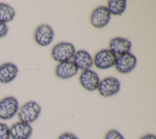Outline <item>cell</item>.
Instances as JSON below:
<instances>
[{
  "label": "cell",
  "instance_id": "cell-12",
  "mask_svg": "<svg viewBox=\"0 0 156 139\" xmlns=\"http://www.w3.org/2000/svg\"><path fill=\"white\" fill-rule=\"evenodd\" d=\"M78 72V68L73 61H66L57 66L55 73L57 77L62 79H68L75 76Z\"/></svg>",
  "mask_w": 156,
  "mask_h": 139
},
{
  "label": "cell",
  "instance_id": "cell-17",
  "mask_svg": "<svg viewBox=\"0 0 156 139\" xmlns=\"http://www.w3.org/2000/svg\"><path fill=\"white\" fill-rule=\"evenodd\" d=\"M10 128L8 126L4 123L0 122V139H10Z\"/></svg>",
  "mask_w": 156,
  "mask_h": 139
},
{
  "label": "cell",
  "instance_id": "cell-13",
  "mask_svg": "<svg viewBox=\"0 0 156 139\" xmlns=\"http://www.w3.org/2000/svg\"><path fill=\"white\" fill-rule=\"evenodd\" d=\"M78 69L83 70L90 69L93 65V59L86 50H80L76 51L73 61Z\"/></svg>",
  "mask_w": 156,
  "mask_h": 139
},
{
  "label": "cell",
  "instance_id": "cell-18",
  "mask_svg": "<svg viewBox=\"0 0 156 139\" xmlns=\"http://www.w3.org/2000/svg\"><path fill=\"white\" fill-rule=\"evenodd\" d=\"M104 139H124V138L119 131L115 129H112L105 133Z\"/></svg>",
  "mask_w": 156,
  "mask_h": 139
},
{
  "label": "cell",
  "instance_id": "cell-1",
  "mask_svg": "<svg viewBox=\"0 0 156 139\" xmlns=\"http://www.w3.org/2000/svg\"><path fill=\"white\" fill-rule=\"evenodd\" d=\"M41 111V107L37 102L29 101L19 108L17 115L20 121L30 124L38 118Z\"/></svg>",
  "mask_w": 156,
  "mask_h": 139
},
{
  "label": "cell",
  "instance_id": "cell-14",
  "mask_svg": "<svg viewBox=\"0 0 156 139\" xmlns=\"http://www.w3.org/2000/svg\"><path fill=\"white\" fill-rule=\"evenodd\" d=\"M18 73L17 66L12 62H5L0 66V83H8L12 81Z\"/></svg>",
  "mask_w": 156,
  "mask_h": 139
},
{
  "label": "cell",
  "instance_id": "cell-19",
  "mask_svg": "<svg viewBox=\"0 0 156 139\" xmlns=\"http://www.w3.org/2000/svg\"><path fill=\"white\" fill-rule=\"evenodd\" d=\"M8 32V26L6 23L0 21V38L5 37Z\"/></svg>",
  "mask_w": 156,
  "mask_h": 139
},
{
  "label": "cell",
  "instance_id": "cell-2",
  "mask_svg": "<svg viewBox=\"0 0 156 139\" xmlns=\"http://www.w3.org/2000/svg\"><path fill=\"white\" fill-rule=\"evenodd\" d=\"M75 53L74 46L71 43L63 42L56 44L52 48L51 56L55 61L62 62L70 60Z\"/></svg>",
  "mask_w": 156,
  "mask_h": 139
},
{
  "label": "cell",
  "instance_id": "cell-7",
  "mask_svg": "<svg viewBox=\"0 0 156 139\" xmlns=\"http://www.w3.org/2000/svg\"><path fill=\"white\" fill-rule=\"evenodd\" d=\"M136 58L130 52L117 56L115 68L121 73H128L132 72L136 65Z\"/></svg>",
  "mask_w": 156,
  "mask_h": 139
},
{
  "label": "cell",
  "instance_id": "cell-8",
  "mask_svg": "<svg viewBox=\"0 0 156 139\" xmlns=\"http://www.w3.org/2000/svg\"><path fill=\"white\" fill-rule=\"evenodd\" d=\"M54 31L51 26L43 24L38 26L34 32V40L37 44L42 47L49 45L53 40Z\"/></svg>",
  "mask_w": 156,
  "mask_h": 139
},
{
  "label": "cell",
  "instance_id": "cell-11",
  "mask_svg": "<svg viewBox=\"0 0 156 139\" xmlns=\"http://www.w3.org/2000/svg\"><path fill=\"white\" fill-rule=\"evenodd\" d=\"M108 47L109 50L115 53L116 56H118L130 52L132 47V43L126 38L118 37L110 40Z\"/></svg>",
  "mask_w": 156,
  "mask_h": 139
},
{
  "label": "cell",
  "instance_id": "cell-10",
  "mask_svg": "<svg viewBox=\"0 0 156 139\" xmlns=\"http://www.w3.org/2000/svg\"><path fill=\"white\" fill-rule=\"evenodd\" d=\"M9 128L12 139H29L33 130L30 124L21 121L15 122Z\"/></svg>",
  "mask_w": 156,
  "mask_h": 139
},
{
  "label": "cell",
  "instance_id": "cell-6",
  "mask_svg": "<svg viewBox=\"0 0 156 139\" xmlns=\"http://www.w3.org/2000/svg\"><path fill=\"white\" fill-rule=\"evenodd\" d=\"M111 18V14L105 6H99L94 9L90 17L91 25L96 28H102L107 26Z\"/></svg>",
  "mask_w": 156,
  "mask_h": 139
},
{
  "label": "cell",
  "instance_id": "cell-15",
  "mask_svg": "<svg viewBox=\"0 0 156 139\" xmlns=\"http://www.w3.org/2000/svg\"><path fill=\"white\" fill-rule=\"evenodd\" d=\"M127 7L126 0H110L107 2V9L110 14L121 15L125 11Z\"/></svg>",
  "mask_w": 156,
  "mask_h": 139
},
{
  "label": "cell",
  "instance_id": "cell-20",
  "mask_svg": "<svg viewBox=\"0 0 156 139\" xmlns=\"http://www.w3.org/2000/svg\"><path fill=\"white\" fill-rule=\"evenodd\" d=\"M58 139H79L78 137L73 133L65 132L59 135Z\"/></svg>",
  "mask_w": 156,
  "mask_h": 139
},
{
  "label": "cell",
  "instance_id": "cell-21",
  "mask_svg": "<svg viewBox=\"0 0 156 139\" xmlns=\"http://www.w3.org/2000/svg\"><path fill=\"white\" fill-rule=\"evenodd\" d=\"M140 139H156V137L154 134L148 133V134L143 135Z\"/></svg>",
  "mask_w": 156,
  "mask_h": 139
},
{
  "label": "cell",
  "instance_id": "cell-5",
  "mask_svg": "<svg viewBox=\"0 0 156 139\" xmlns=\"http://www.w3.org/2000/svg\"><path fill=\"white\" fill-rule=\"evenodd\" d=\"M121 84L118 79L114 77H107L100 81L98 90L104 97H108L116 94L120 90Z\"/></svg>",
  "mask_w": 156,
  "mask_h": 139
},
{
  "label": "cell",
  "instance_id": "cell-4",
  "mask_svg": "<svg viewBox=\"0 0 156 139\" xmlns=\"http://www.w3.org/2000/svg\"><path fill=\"white\" fill-rule=\"evenodd\" d=\"M116 58V55L110 50H101L95 54L93 59V64L99 69H107L115 65Z\"/></svg>",
  "mask_w": 156,
  "mask_h": 139
},
{
  "label": "cell",
  "instance_id": "cell-16",
  "mask_svg": "<svg viewBox=\"0 0 156 139\" xmlns=\"http://www.w3.org/2000/svg\"><path fill=\"white\" fill-rule=\"evenodd\" d=\"M15 16V9L10 5L0 2V21L8 23L11 21Z\"/></svg>",
  "mask_w": 156,
  "mask_h": 139
},
{
  "label": "cell",
  "instance_id": "cell-9",
  "mask_svg": "<svg viewBox=\"0 0 156 139\" xmlns=\"http://www.w3.org/2000/svg\"><path fill=\"white\" fill-rule=\"evenodd\" d=\"M82 86L87 91H93L98 89L100 79L98 74L94 70L88 69L83 70L79 77Z\"/></svg>",
  "mask_w": 156,
  "mask_h": 139
},
{
  "label": "cell",
  "instance_id": "cell-3",
  "mask_svg": "<svg viewBox=\"0 0 156 139\" xmlns=\"http://www.w3.org/2000/svg\"><path fill=\"white\" fill-rule=\"evenodd\" d=\"M19 102L13 96H7L0 100V119L9 120L13 118L19 110Z\"/></svg>",
  "mask_w": 156,
  "mask_h": 139
}]
</instances>
